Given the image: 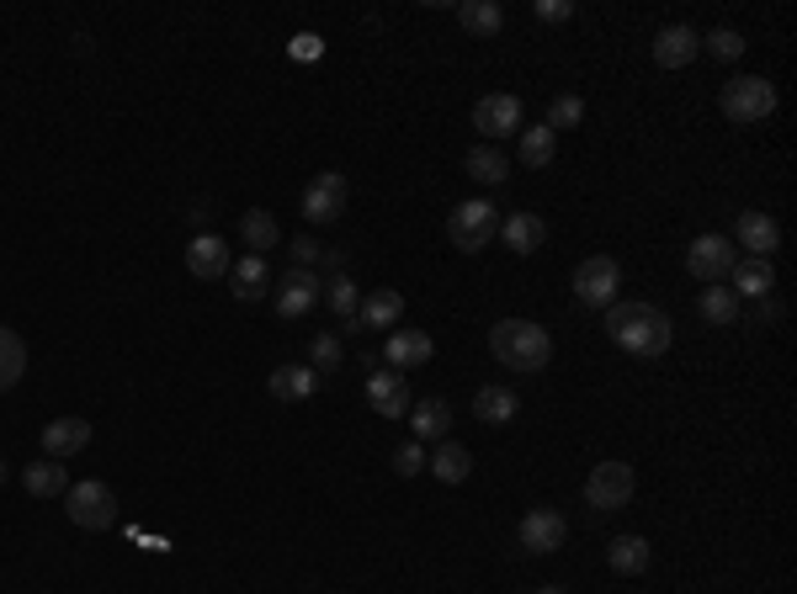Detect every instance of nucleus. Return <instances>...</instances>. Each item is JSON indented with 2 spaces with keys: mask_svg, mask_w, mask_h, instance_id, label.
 I'll return each mask as SVG.
<instances>
[{
  "mask_svg": "<svg viewBox=\"0 0 797 594\" xmlns=\"http://www.w3.org/2000/svg\"><path fill=\"white\" fill-rule=\"evenodd\" d=\"M410 430H415V441H447V430H452V404L447 398H426V404H410Z\"/></svg>",
  "mask_w": 797,
  "mask_h": 594,
  "instance_id": "22",
  "label": "nucleus"
},
{
  "mask_svg": "<svg viewBox=\"0 0 797 594\" xmlns=\"http://www.w3.org/2000/svg\"><path fill=\"white\" fill-rule=\"evenodd\" d=\"M473 128H479L484 139H511V133L522 128V101H516L511 90H494V96H484V101L473 107Z\"/></svg>",
  "mask_w": 797,
  "mask_h": 594,
  "instance_id": "9",
  "label": "nucleus"
},
{
  "mask_svg": "<svg viewBox=\"0 0 797 594\" xmlns=\"http://www.w3.org/2000/svg\"><path fill=\"white\" fill-rule=\"evenodd\" d=\"M739 308H744V302H739V297L729 293L723 282H712V287H707V293L697 297V314H702L707 324H734Z\"/></svg>",
  "mask_w": 797,
  "mask_h": 594,
  "instance_id": "34",
  "label": "nucleus"
},
{
  "mask_svg": "<svg viewBox=\"0 0 797 594\" xmlns=\"http://www.w3.org/2000/svg\"><path fill=\"white\" fill-rule=\"evenodd\" d=\"M776 86H771L766 75H739L734 86H723V118L734 122V128H755V122H766L776 112Z\"/></svg>",
  "mask_w": 797,
  "mask_h": 594,
  "instance_id": "3",
  "label": "nucleus"
},
{
  "mask_svg": "<svg viewBox=\"0 0 797 594\" xmlns=\"http://www.w3.org/2000/svg\"><path fill=\"white\" fill-rule=\"evenodd\" d=\"M462 170L479 180V186H500V180L511 176V160L500 154L494 144H479V148H468V160H462Z\"/></svg>",
  "mask_w": 797,
  "mask_h": 594,
  "instance_id": "28",
  "label": "nucleus"
},
{
  "mask_svg": "<svg viewBox=\"0 0 797 594\" xmlns=\"http://www.w3.org/2000/svg\"><path fill=\"white\" fill-rule=\"evenodd\" d=\"M633 494H638V477L627 462H601L596 473L585 477V505L596 509V515H612V509H627L633 505Z\"/></svg>",
  "mask_w": 797,
  "mask_h": 594,
  "instance_id": "6",
  "label": "nucleus"
},
{
  "mask_svg": "<svg viewBox=\"0 0 797 594\" xmlns=\"http://www.w3.org/2000/svg\"><path fill=\"white\" fill-rule=\"evenodd\" d=\"M368 404L383 419H404V415H410V383H404V372H394V366H383V372H378V366H372Z\"/></svg>",
  "mask_w": 797,
  "mask_h": 594,
  "instance_id": "13",
  "label": "nucleus"
},
{
  "mask_svg": "<svg viewBox=\"0 0 797 594\" xmlns=\"http://www.w3.org/2000/svg\"><path fill=\"white\" fill-rule=\"evenodd\" d=\"M607 340H616V351H627V356L654 361L675 345V324L654 302H612L607 308Z\"/></svg>",
  "mask_w": 797,
  "mask_h": 594,
  "instance_id": "1",
  "label": "nucleus"
},
{
  "mask_svg": "<svg viewBox=\"0 0 797 594\" xmlns=\"http://www.w3.org/2000/svg\"><path fill=\"white\" fill-rule=\"evenodd\" d=\"M739 255H734V244L723 234H702V239H691V250H686V271L697 276V282H723L729 276V266H734Z\"/></svg>",
  "mask_w": 797,
  "mask_h": 594,
  "instance_id": "8",
  "label": "nucleus"
},
{
  "mask_svg": "<svg viewBox=\"0 0 797 594\" xmlns=\"http://www.w3.org/2000/svg\"><path fill=\"white\" fill-rule=\"evenodd\" d=\"M308 361H314L319 377H330V372L340 366V340L336 334H314V340H308Z\"/></svg>",
  "mask_w": 797,
  "mask_h": 594,
  "instance_id": "37",
  "label": "nucleus"
},
{
  "mask_svg": "<svg viewBox=\"0 0 797 594\" xmlns=\"http://www.w3.org/2000/svg\"><path fill=\"white\" fill-rule=\"evenodd\" d=\"M64 509H69V520L80 526V531H112L118 526V494L107 488V483H69V494H64Z\"/></svg>",
  "mask_w": 797,
  "mask_h": 594,
  "instance_id": "5",
  "label": "nucleus"
},
{
  "mask_svg": "<svg viewBox=\"0 0 797 594\" xmlns=\"http://www.w3.org/2000/svg\"><path fill=\"white\" fill-rule=\"evenodd\" d=\"M319 293H325V282L308 266H293L282 276V287H276V314H282V319H304L308 308L319 302Z\"/></svg>",
  "mask_w": 797,
  "mask_h": 594,
  "instance_id": "11",
  "label": "nucleus"
},
{
  "mask_svg": "<svg viewBox=\"0 0 797 594\" xmlns=\"http://www.w3.org/2000/svg\"><path fill=\"white\" fill-rule=\"evenodd\" d=\"M430 351H436V340H430L426 329H394L389 340H383V356L394 372H410V366H426Z\"/></svg>",
  "mask_w": 797,
  "mask_h": 594,
  "instance_id": "16",
  "label": "nucleus"
},
{
  "mask_svg": "<svg viewBox=\"0 0 797 594\" xmlns=\"http://www.w3.org/2000/svg\"><path fill=\"white\" fill-rule=\"evenodd\" d=\"M734 234H739V244H744L755 261H771V255H776V244H782V229H776V218H771V212H739Z\"/></svg>",
  "mask_w": 797,
  "mask_h": 594,
  "instance_id": "17",
  "label": "nucleus"
},
{
  "mask_svg": "<svg viewBox=\"0 0 797 594\" xmlns=\"http://www.w3.org/2000/svg\"><path fill=\"white\" fill-rule=\"evenodd\" d=\"M293 255H298V266H308V261H319L325 250H319L314 239H298V244H293Z\"/></svg>",
  "mask_w": 797,
  "mask_h": 594,
  "instance_id": "42",
  "label": "nucleus"
},
{
  "mask_svg": "<svg viewBox=\"0 0 797 594\" xmlns=\"http://www.w3.org/2000/svg\"><path fill=\"white\" fill-rule=\"evenodd\" d=\"M697 54H702V37L686 28V22H680V28H665L654 37V64H659V69H686Z\"/></svg>",
  "mask_w": 797,
  "mask_h": 594,
  "instance_id": "19",
  "label": "nucleus"
},
{
  "mask_svg": "<svg viewBox=\"0 0 797 594\" xmlns=\"http://www.w3.org/2000/svg\"><path fill=\"white\" fill-rule=\"evenodd\" d=\"M616 287H622V266H616L612 255H590L575 266V297H580L585 308H612Z\"/></svg>",
  "mask_w": 797,
  "mask_h": 594,
  "instance_id": "7",
  "label": "nucleus"
},
{
  "mask_svg": "<svg viewBox=\"0 0 797 594\" xmlns=\"http://www.w3.org/2000/svg\"><path fill=\"white\" fill-rule=\"evenodd\" d=\"M229 244L218 234H197L192 244H186V271L197 276V282H218V276H229Z\"/></svg>",
  "mask_w": 797,
  "mask_h": 594,
  "instance_id": "14",
  "label": "nucleus"
},
{
  "mask_svg": "<svg viewBox=\"0 0 797 594\" xmlns=\"http://www.w3.org/2000/svg\"><path fill=\"white\" fill-rule=\"evenodd\" d=\"M0 483H6V462H0Z\"/></svg>",
  "mask_w": 797,
  "mask_h": 594,
  "instance_id": "44",
  "label": "nucleus"
},
{
  "mask_svg": "<svg viewBox=\"0 0 797 594\" xmlns=\"http://www.w3.org/2000/svg\"><path fill=\"white\" fill-rule=\"evenodd\" d=\"M458 22L473 32V37H500V28H505V11H500L494 0H462Z\"/></svg>",
  "mask_w": 797,
  "mask_h": 594,
  "instance_id": "31",
  "label": "nucleus"
},
{
  "mask_svg": "<svg viewBox=\"0 0 797 594\" xmlns=\"http://www.w3.org/2000/svg\"><path fill=\"white\" fill-rule=\"evenodd\" d=\"M22 483H28L32 499H54V494H69V473H64V462H32L28 473H22Z\"/></svg>",
  "mask_w": 797,
  "mask_h": 594,
  "instance_id": "29",
  "label": "nucleus"
},
{
  "mask_svg": "<svg viewBox=\"0 0 797 594\" xmlns=\"http://www.w3.org/2000/svg\"><path fill=\"white\" fill-rule=\"evenodd\" d=\"M357 319H362V329H394L398 319H404V297H398L394 287H383V293L362 297V308H357Z\"/></svg>",
  "mask_w": 797,
  "mask_h": 594,
  "instance_id": "26",
  "label": "nucleus"
},
{
  "mask_svg": "<svg viewBox=\"0 0 797 594\" xmlns=\"http://www.w3.org/2000/svg\"><path fill=\"white\" fill-rule=\"evenodd\" d=\"M22 372H28V345L11 324H0V393L22 383Z\"/></svg>",
  "mask_w": 797,
  "mask_h": 594,
  "instance_id": "30",
  "label": "nucleus"
},
{
  "mask_svg": "<svg viewBox=\"0 0 797 594\" xmlns=\"http://www.w3.org/2000/svg\"><path fill=\"white\" fill-rule=\"evenodd\" d=\"M426 468L436 473V483H462V477L473 473V457H468V446L441 441V446H436V457H430Z\"/></svg>",
  "mask_w": 797,
  "mask_h": 594,
  "instance_id": "32",
  "label": "nucleus"
},
{
  "mask_svg": "<svg viewBox=\"0 0 797 594\" xmlns=\"http://www.w3.org/2000/svg\"><path fill=\"white\" fill-rule=\"evenodd\" d=\"M607 568L622 573V579H638L648 568V541L644 536H612V547H607Z\"/></svg>",
  "mask_w": 797,
  "mask_h": 594,
  "instance_id": "25",
  "label": "nucleus"
},
{
  "mask_svg": "<svg viewBox=\"0 0 797 594\" xmlns=\"http://www.w3.org/2000/svg\"><path fill=\"white\" fill-rule=\"evenodd\" d=\"M325 302L340 314V324H346V334H357L362 329V319H357V308H362V293H357V282L346 276V271H336L330 276V287H325Z\"/></svg>",
  "mask_w": 797,
  "mask_h": 594,
  "instance_id": "27",
  "label": "nucleus"
},
{
  "mask_svg": "<svg viewBox=\"0 0 797 594\" xmlns=\"http://www.w3.org/2000/svg\"><path fill=\"white\" fill-rule=\"evenodd\" d=\"M340 208H346V180L336 170H319L304 186V218L308 223H336Z\"/></svg>",
  "mask_w": 797,
  "mask_h": 594,
  "instance_id": "12",
  "label": "nucleus"
},
{
  "mask_svg": "<svg viewBox=\"0 0 797 594\" xmlns=\"http://www.w3.org/2000/svg\"><path fill=\"white\" fill-rule=\"evenodd\" d=\"M553 128H526L522 133V144H516V160H522L526 170H548L553 165Z\"/></svg>",
  "mask_w": 797,
  "mask_h": 594,
  "instance_id": "35",
  "label": "nucleus"
},
{
  "mask_svg": "<svg viewBox=\"0 0 797 594\" xmlns=\"http://www.w3.org/2000/svg\"><path fill=\"white\" fill-rule=\"evenodd\" d=\"M490 356L511 372H543L553 356V334L532 319H500L490 329Z\"/></svg>",
  "mask_w": 797,
  "mask_h": 594,
  "instance_id": "2",
  "label": "nucleus"
},
{
  "mask_svg": "<svg viewBox=\"0 0 797 594\" xmlns=\"http://www.w3.org/2000/svg\"><path fill=\"white\" fill-rule=\"evenodd\" d=\"M266 282H272V271L261 255H240L234 266H229V293L240 297V302H255V297H266Z\"/></svg>",
  "mask_w": 797,
  "mask_h": 594,
  "instance_id": "23",
  "label": "nucleus"
},
{
  "mask_svg": "<svg viewBox=\"0 0 797 594\" xmlns=\"http://www.w3.org/2000/svg\"><path fill=\"white\" fill-rule=\"evenodd\" d=\"M86 446H91V425H86V419L64 415V419H54V425H43V457H54V462L86 451Z\"/></svg>",
  "mask_w": 797,
  "mask_h": 594,
  "instance_id": "18",
  "label": "nucleus"
},
{
  "mask_svg": "<svg viewBox=\"0 0 797 594\" xmlns=\"http://www.w3.org/2000/svg\"><path fill=\"white\" fill-rule=\"evenodd\" d=\"M580 122H585V101H580V96H558V101L548 107V122H543V128H553V133H558V128H580Z\"/></svg>",
  "mask_w": 797,
  "mask_h": 594,
  "instance_id": "38",
  "label": "nucleus"
},
{
  "mask_svg": "<svg viewBox=\"0 0 797 594\" xmlns=\"http://www.w3.org/2000/svg\"><path fill=\"white\" fill-rule=\"evenodd\" d=\"M494 234H500V208H494V202H484V197L458 202V208L447 212V239L458 244L462 255H479Z\"/></svg>",
  "mask_w": 797,
  "mask_h": 594,
  "instance_id": "4",
  "label": "nucleus"
},
{
  "mask_svg": "<svg viewBox=\"0 0 797 594\" xmlns=\"http://www.w3.org/2000/svg\"><path fill=\"white\" fill-rule=\"evenodd\" d=\"M421 468H426V451H421V441H410V446H398V451H394V473L398 477H415Z\"/></svg>",
  "mask_w": 797,
  "mask_h": 594,
  "instance_id": "39",
  "label": "nucleus"
},
{
  "mask_svg": "<svg viewBox=\"0 0 797 594\" xmlns=\"http://www.w3.org/2000/svg\"><path fill=\"white\" fill-rule=\"evenodd\" d=\"M266 387H272L276 404H304V398L319 393V372L314 366H276L272 377H266Z\"/></svg>",
  "mask_w": 797,
  "mask_h": 594,
  "instance_id": "21",
  "label": "nucleus"
},
{
  "mask_svg": "<svg viewBox=\"0 0 797 594\" xmlns=\"http://www.w3.org/2000/svg\"><path fill=\"white\" fill-rule=\"evenodd\" d=\"M532 594H564V590H532Z\"/></svg>",
  "mask_w": 797,
  "mask_h": 594,
  "instance_id": "43",
  "label": "nucleus"
},
{
  "mask_svg": "<svg viewBox=\"0 0 797 594\" xmlns=\"http://www.w3.org/2000/svg\"><path fill=\"white\" fill-rule=\"evenodd\" d=\"M473 415H479V425H511L522 415V398L511 387H479L473 393Z\"/></svg>",
  "mask_w": 797,
  "mask_h": 594,
  "instance_id": "24",
  "label": "nucleus"
},
{
  "mask_svg": "<svg viewBox=\"0 0 797 594\" xmlns=\"http://www.w3.org/2000/svg\"><path fill=\"white\" fill-rule=\"evenodd\" d=\"M500 239H505L511 255H537L543 239H548V223H543L537 212H511V218L500 223Z\"/></svg>",
  "mask_w": 797,
  "mask_h": 594,
  "instance_id": "20",
  "label": "nucleus"
},
{
  "mask_svg": "<svg viewBox=\"0 0 797 594\" xmlns=\"http://www.w3.org/2000/svg\"><path fill=\"white\" fill-rule=\"evenodd\" d=\"M564 536H569V526H564V515H558V509H532L522 526H516V541H522V552H532V558L558 552V547H564Z\"/></svg>",
  "mask_w": 797,
  "mask_h": 594,
  "instance_id": "10",
  "label": "nucleus"
},
{
  "mask_svg": "<svg viewBox=\"0 0 797 594\" xmlns=\"http://www.w3.org/2000/svg\"><path fill=\"white\" fill-rule=\"evenodd\" d=\"M771 287H776V266L771 261H755V255H739L734 266H729V293L744 302V297H761L766 302Z\"/></svg>",
  "mask_w": 797,
  "mask_h": 594,
  "instance_id": "15",
  "label": "nucleus"
},
{
  "mask_svg": "<svg viewBox=\"0 0 797 594\" xmlns=\"http://www.w3.org/2000/svg\"><path fill=\"white\" fill-rule=\"evenodd\" d=\"M240 234H245L250 255H266L276 239H282V229H276V218L266 208H250V212H240Z\"/></svg>",
  "mask_w": 797,
  "mask_h": 594,
  "instance_id": "33",
  "label": "nucleus"
},
{
  "mask_svg": "<svg viewBox=\"0 0 797 594\" xmlns=\"http://www.w3.org/2000/svg\"><path fill=\"white\" fill-rule=\"evenodd\" d=\"M702 48L712 54V59L734 64V59H744V48H750V43H744L734 28H718V32H707V37H702Z\"/></svg>",
  "mask_w": 797,
  "mask_h": 594,
  "instance_id": "36",
  "label": "nucleus"
},
{
  "mask_svg": "<svg viewBox=\"0 0 797 594\" xmlns=\"http://www.w3.org/2000/svg\"><path fill=\"white\" fill-rule=\"evenodd\" d=\"M287 54H293V59H319V54H325V37H319V32H298V37H293V43H287Z\"/></svg>",
  "mask_w": 797,
  "mask_h": 594,
  "instance_id": "40",
  "label": "nucleus"
},
{
  "mask_svg": "<svg viewBox=\"0 0 797 594\" xmlns=\"http://www.w3.org/2000/svg\"><path fill=\"white\" fill-rule=\"evenodd\" d=\"M532 11H537V22H569V16H575L569 0H537Z\"/></svg>",
  "mask_w": 797,
  "mask_h": 594,
  "instance_id": "41",
  "label": "nucleus"
}]
</instances>
